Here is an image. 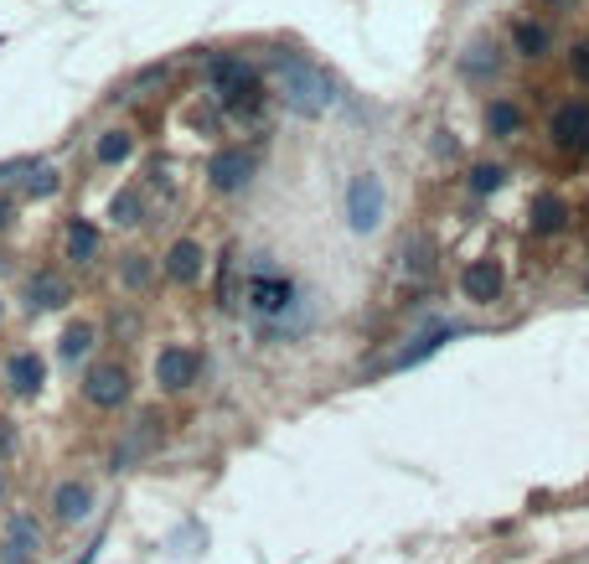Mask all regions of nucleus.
<instances>
[{
  "instance_id": "obj_14",
  "label": "nucleus",
  "mask_w": 589,
  "mask_h": 564,
  "mask_svg": "<svg viewBox=\"0 0 589 564\" xmlns=\"http://www.w3.org/2000/svg\"><path fill=\"white\" fill-rule=\"evenodd\" d=\"M52 513H57V523H83L93 513V487L88 482H62L52 492Z\"/></svg>"
},
{
  "instance_id": "obj_19",
  "label": "nucleus",
  "mask_w": 589,
  "mask_h": 564,
  "mask_svg": "<svg viewBox=\"0 0 589 564\" xmlns=\"http://www.w3.org/2000/svg\"><path fill=\"white\" fill-rule=\"evenodd\" d=\"M486 130H491L496 140H512V135L522 130V109L507 104V99H496V104L486 109Z\"/></svg>"
},
{
  "instance_id": "obj_5",
  "label": "nucleus",
  "mask_w": 589,
  "mask_h": 564,
  "mask_svg": "<svg viewBox=\"0 0 589 564\" xmlns=\"http://www.w3.org/2000/svg\"><path fill=\"white\" fill-rule=\"evenodd\" d=\"M83 399L93 409H119L130 399V368L124 363H93L88 378H83Z\"/></svg>"
},
{
  "instance_id": "obj_23",
  "label": "nucleus",
  "mask_w": 589,
  "mask_h": 564,
  "mask_svg": "<svg viewBox=\"0 0 589 564\" xmlns=\"http://www.w3.org/2000/svg\"><path fill=\"white\" fill-rule=\"evenodd\" d=\"M460 68L471 73V78H486V73H496V52H491V42H476V47H465Z\"/></svg>"
},
{
  "instance_id": "obj_7",
  "label": "nucleus",
  "mask_w": 589,
  "mask_h": 564,
  "mask_svg": "<svg viewBox=\"0 0 589 564\" xmlns=\"http://www.w3.org/2000/svg\"><path fill=\"white\" fill-rule=\"evenodd\" d=\"M248 306L259 316H285L295 306V280L290 275H274V270H259L248 280Z\"/></svg>"
},
{
  "instance_id": "obj_16",
  "label": "nucleus",
  "mask_w": 589,
  "mask_h": 564,
  "mask_svg": "<svg viewBox=\"0 0 589 564\" xmlns=\"http://www.w3.org/2000/svg\"><path fill=\"white\" fill-rule=\"evenodd\" d=\"M450 337H455V326H450V321H445V326H434V332L414 337V347H403V352H398V358H393L388 368H414V363H424V358H429V352H440Z\"/></svg>"
},
{
  "instance_id": "obj_24",
  "label": "nucleus",
  "mask_w": 589,
  "mask_h": 564,
  "mask_svg": "<svg viewBox=\"0 0 589 564\" xmlns=\"http://www.w3.org/2000/svg\"><path fill=\"white\" fill-rule=\"evenodd\" d=\"M502 182H507V171H502V166H496V161H481V166H471V192H476V197L496 192V187H502Z\"/></svg>"
},
{
  "instance_id": "obj_25",
  "label": "nucleus",
  "mask_w": 589,
  "mask_h": 564,
  "mask_svg": "<svg viewBox=\"0 0 589 564\" xmlns=\"http://www.w3.org/2000/svg\"><path fill=\"white\" fill-rule=\"evenodd\" d=\"M109 218H114L119 228H135V223H140V197H135V192H119V197L109 202Z\"/></svg>"
},
{
  "instance_id": "obj_8",
  "label": "nucleus",
  "mask_w": 589,
  "mask_h": 564,
  "mask_svg": "<svg viewBox=\"0 0 589 564\" xmlns=\"http://www.w3.org/2000/svg\"><path fill=\"white\" fill-rule=\"evenodd\" d=\"M197 373H202V358L192 347H161V352H155V383H161V389L181 394V389H192V383H197Z\"/></svg>"
},
{
  "instance_id": "obj_22",
  "label": "nucleus",
  "mask_w": 589,
  "mask_h": 564,
  "mask_svg": "<svg viewBox=\"0 0 589 564\" xmlns=\"http://www.w3.org/2000/svg\"><path fill=\"white\" fill-rule=\"evenodd\" d=\"M512 42H517L522 57H543L548 52V32H543V26H533V21H522L517 32H512Z\"/></svg>"
},
{
  "instance_id": "obj_30",
  "label": "nucleus",
  "mask_w": 589,
  "mask_h": 564,
  "mask_svg": "<svg viewBox=\"0 0 589 564\" xmlns=\"http://www.w3.org/2000/svg\"><path fill=\"white\" fill-rule=\"evenodd\" d=\"M11 213H16V202H11L6 192H0V228H6V223H11Z\"/></svg>"
},
{
  "instance_id": "obj_10",
  "label": "nucleus",
  "mask_w": 589,
  "mask_h": 564,
  "mask_svg": "<svg viewBox=\"0 0 589 564\" xmlns=\"http://www.w3.org/2000/svg\"><path fill=\"white\" fill-rule=\"evenodd\" d=\"M460 290L471 295L476 306H491V301H502V290H507V275H502V264H496V259H476L471 270L460 275Z\"/></svg>"
},
{
  "instance_id": "obj_12",
  "label": "nucleus",
  "mask_w": 589,
  "mask_h": 564,
  "mask_svg": "<svg viewBox=\"0 0 589 564\" xmlns=\"http://www.w3.org/2000/svg\"><path fill=\"white\" fill-rule=\"evenodd\" d=\"M202 270H207V254H202L197 239H176V244L166 249V275H171L176 285H197Z\"/></svg>"
},
{
  "instance_id": "obj_27",
  "label": "nucleus",
  "mask_w": 589,
  "mask_h": 564,
  "mask_svg": "<svg viewBox=\"0 0 589 564\" xmlns=\"http://www.w3.org/2000/svg\"><path fill=\"white\" fill-rule=\"evenodd\" d=\"M569 68H574V78H579V83H589V37L569 52Z\"/></svg>"
},
{
  "instance_id": "obj_15",
  "label": "nucleus",
  "mask_w": 589,
  "mask_h": 564,
  "mask_svg": "<svg viewBox=\"0 0 589 564\" xmlns=\"http://www.w3.org/2000/svg\"><path fill=\"white\" fill-rule=\"evenodd\" d=\"M155 435H161V420H155V414H140L135 420V430H130V440L119 445L114 451V466H130V461H140L150 445H155Z\"/></svg>"
},
{
  "instance_id": "obj_4",
  "label": "nucleus",
  "mask_w": 589,
  "mask_h": 564,
  "mask_svg": "<svg viewBox=\"0 0 589 564\" xmlns=\"http://www.w3.org/2000/svg\"><path fill=\"white\" fill-rule=\"evenodd\" d=\"M548 140H553V151H564V156H589V104L584 99L558 104L553 120H548Z\"/></svg>"
},
{
  "instance_id": "obj_20",
  "label": "nucleus",
  "mask_w": 589,
  "mask_h": 564,
  "mask_svg": "<svg viewBox=\"0 0 589 564\" xmlns=\"http://www.w3.org/2000/svg\"><path fill=\"white\" fill-rule=\"evenodd\" d=\"M93 254H99V228H93V223H68V259H93Z\"/></svg>"
},
{
  "instance_id": "obj_3",
  "label": "nucleus",
  "mask_w": 589,
  "mask_h": 564,
  "mask_svg": "<svg viewBox=\"0 0 589 564\" xmlns=\"http://www.w3.org/2000/svg\"><path fill=\"white\" fill-rule=\"evenodd\" d=\"M207 88L223 104L243 109V94H254V68H248L243 57H233V52H217V57H207Z\"/></svg>"
},
{
  "instance_id": "obj_17",
  "label": "nucleus",
  "mask_w": 589,
  "mask_h": 564,
  "mask_svg": "<svg viewBox=\"0 0 589 564\" xmlns=\"http://www.w3.org/2000/svg\"><path fill=\"white\" fill-rule=\"evenodd\" d=\"M564 223H569V202L553 197V192H543V197L533 202V233H558Z\"/></svg>"
},
{
  "instance_id": "obj_6",
  "label": "nucleus",
  "mask_w": 589,
  "mask_h": 564,
  "mask_svg": "<svg viewBox=\"0 0 589 564\" xmlns=\"http://www.w3.org/2000/svg\"><path fill=\"white\" fill-rule=\"evenodd\" d=\"M42 554V523L31 513H11L6 533H0V564H37Z\"/></svg>"
},
{
  "instance_id": "obj_11",
  "label": "nucleus",
  "mask_w": 589,
  "mask_h": 564,
  "mask_svg": "<svg viewBox=\"0 0 589 564\" xmlns=\"http://www.w3.org/2000/svg\"><path fill=\"white\" fill-rule=\"evenodd\" d=\"M6 383L16 399H37L42 383H47V363L37 358V352H16V358L6 363Z\"/></svg>"
},
{
  "instance_id": "obj_2",
  "label": "nucleus",
  "mask_w": 589,
  "mask_h": 564,
  "mask_svg": "<svg viewBox=\"0 0 589 564\" xmlns=\"http://www.w3.org/2000/svg\"><path fill=\"white\" fill-rule=\"evenodd\" d=\"M388 213V192H383V176L378 171H357L352 187H347V223L352 233H372Z\"/></svg>"
},
{
  "instance_id": "obj_26",
  "label": "nucleus",
  "mask_w": 589,
  "mask_h": 564,
  "mask_svg": "<svg viewBox=\"0 0 589 564\" xmlns=\"http://www.w3.org/2000/svg\"><path fill=\"white\" fill-rule=\"evenodd\" d=\"M403 270H409V275H429V270H434L429 249H424V244H409V249H403Z\"/></svg>"
},
{
  "instance_id": "obj_18",
  "label": "nucleus",
  "mask_w": 589,
  "mask_h": 564,
  "mask_svg": "<svg viewBox=\"0 0 589 564\" xmlns=\"http://www.w3.org/2000/svg\"><path fill=\"white\" fill-rule=\"evenodd\" d=\"M93 156H99L104 166L130 161V156H135V135H130V130H104L99 140H93Z\"/></svg>"
},
{
  "instance_id": "obj_1",
  "label": "nucleus",
  "mask_w": 589,
  "mask_h": 564,
  "mask_svg": "<svg viewBox=\"0 0 589 564\" xmlns=\"http://www.w3.org/2000/svg\"><path fill=\"white\" fill-rule=\"evenodd\" d=\"M269 73H274V94L285 99V109L305 114V120H316V114H326L336 104V83L326 68H316L310 57L300 52H274L269 57Z\"/></svg>"
},
{
  "instance_id": "obj_29",
  "label": "nucleus",
  "mask_w": 589,
  "mask_h": 564,
  "mask_svg": "<svg viewBox=\"0 0 589 564\" xmlns=\"http://www.w3.org/2000/svg\"><path fill=\"white\" fill-rule=\"evenodd\" d=\"M16 451V430H11V420H0V461H6Z\"/></svg>"
},
{
  "instance_id": "obj_21",
  "label": "nucleus",
  "mask_w": 589,
  "mask_h": 564,
  "mask_svg": "<svg viewBox=\"0 0 589 564\" xmlns=\"http://www.w3.org/2000/svg\"><path fill=\"white\" fill-rule=\"evenodd\" d=\"M93 337H99V332H93L88 321H78V326H68V332H62V347H57V352L73 363V358H83V352L93 347Z\"/></svg>"
},
{
  "instance_id": "obj_9",
  "label": "nucleus",
  "mask_w": 589,
  "mask_h": 564,
  "mask_svg": "<svg viewBox=\"0 0 589 564\" xmlns=\"http://www.w3.org/2000/svg\"><path fill=\"white\" fill-rule=\"evenodd\" d=\"M254 166H259V161L233 145V151H217V156L207 161V182H212L217 192H243L248 182H254Z\"/></svg>"
},
{
  "instance_id": "obj_13",
  "label": "nucleus",
  "mask_w": 589,
  "mask_h": 564,
  "mask_svg": "<svg viewBox=\"0 0 589 564\" xmlns=\"http://www.w3.org/2000/svg\"><path fill=\"white\" fill-rule=\"evenodd\" d=\"M26 301H31V311H57V306H68V301H73V285L62 280L57 270H42V275H31Z\"/></svg>"
},
{
  "instance_id": "obj_28",
  "label": "nucleus",
  "mask_w": 589,
  "mask_h": 564,
  "mask_svg": "<svg viewBox=\"0 0 589 564\" xmlns=\"http://www.w3.org/2000/svg\"><path fill=\"white\" fill-rule=\"evenodd\" d=\"M145 275H150V270H145V259L130 254V264H124V285H145Z\"/></svg>"
}]
</instances>
